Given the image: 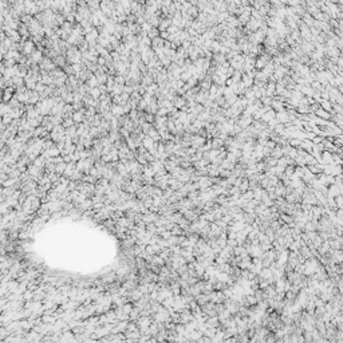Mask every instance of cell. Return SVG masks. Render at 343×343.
Returning a JSON list of instances; mask_svg holds the SVG:
<instances>
[{"label":"cell","mask_w":343,"mask_h":343,"mask_svg":"<svg viewBox=\"0 0 343 343\" xmlns=\"http://www.w3.org/2000/svg\"><path fill=\"white\" fill-rule=\"evenodd\" d=\"M315 117H316V118L323 117L324 119H331V113L324 112V110H322V109H318L316 112H315Z\"/></svg>","instance_id":"obj_1"}]
</instances>
